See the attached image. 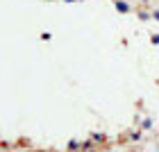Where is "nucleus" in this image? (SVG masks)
<instances>
[{"label": "nucleus", "instance_id": "3", "mask_svg": "<svg viewBox=\"0 0 159 152\" xmlns=\"http://www.w3.org/2000/svg\"><path fill=\"white\" fill-rule=\"evenodd\" d=\"M91 139H93V143H102V141H107V136H105L102 132H93Z\"/></svg>", "mask_w": 159, "mask_h": 152}, {"label": "nucleus", "instance_id": "8", "mask_svg": "<svg viewBox=\"0 0 159 152\" xmlns=\"http://www.w3.org/2000/svg\"><path fill=\"white\" fill-rule=\"evenodd\" d=\"M129 2H139V0H129Z\"/></svg>", "mask_w": 159, "mask_h": 152}, {"label": "nucleus", "instance_id": "5", "mask_svg": "<svg viewBox=\"0 0 159 152\" xmlns=\"http://www.w3.org/2000/svg\"><path fill=\"white\" fill-rule=\"evenodd\" d=\"M152 20H157V23H159V7H155V9H152Z\"/></svg>", "mask_w": 159, "mask_h": 152}, {"label": "nucleus", "instance_id": "6", "mask_svg": "<svg viewBox=\"0 0 159 152\" xmlns=\"http://www.w3.org/2000/svg\"><path fill=\"white\" fill-rule=\"evenodd\" d=\"M143 127L150 129V127H152V120H150V118H148V120H143Z\"/></svg>", "mask_w": 159, "mask_h": 152}, {"label": "nucleus", "instance_id": "4", "mask_svg": "<svg viewBox=\"0 0 159 152\" xmlns=\"http://www.w3.org/2000/svg\"><path fill=\"white\" fill-rule=\"evenodd\" d=\"M82 148V143H77V141H68V150H80Z\"/></svg>", "mask_w": 159, "mask_h": 152}, {"label": "nucleus", "instance_id": "1", "mask_svg": "<svg viewBox=\"0 0 159 152\" xmlns=\"http://www.w3.org/2000/svg\"><path fill=\"white\" fill-rule=\"evenodd\" d=\"M114 7H116L118 14H129L132 11V2H129V0H114Z\"/></svg>", "mask_w": 159, "mask_h": 152}, {"label": "nucleus", "instance_id": "7", "mask_svg": "<svg viewBox=\"0 0 159 152\" xmlns=\"http://www.w3.org/2000/svg\"><path fill=\"white\" fill-rule=\"evenodd\" d=\"M43 2H55V0H43Z\"/></svg>", "mask_w": 159, "mask_h": 152}, {"label": "nucleus", "instance_id": "2", "mask_svg": "<svg viewBox=\"0 0 159 152\" xmlns=\"http://www.w3.org/2000/svg\"><path fill=\"white\" fill-rule=\"evenodd\" d=\"M136 16H139L141 20H150V18H152V11H148V9H139V11H136Z\"/></svg>", "mask_w": 159, "mask_h": 152}]
</instances>
